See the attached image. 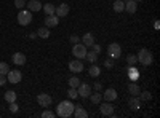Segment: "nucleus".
I'll use <instances>...</instances> for the list:
<instances>
[{
    "label": "nucleus",
    "instance_id": "412c9836",
    "mask_svg": "<svg viewBox=\"0 0 160 118\" xmlns=\"http://www.w3.org/2000/svg\"><path fill=\"white\" fill-rule=\"evenodd\" d=\"M128 78L130 80H138L139 78V72L135 69V65H128Z\"/></svg>",
    "mask_w": 160,
    "mask_h": 118
},
{
    "label": "nucleus",
    "instance_id": "f704fd0d",
    "mask_svg": "<svg viewBox=\"0 0 160 118\" xmlns=\"http://www.w3.org/2000/svg\"><path fill=\"white\" fill-rule=\"evenodd\" d=\"M18 109H19V106L16 104V101H15V102H10V110H11V113H16Z\"/></svg>",
    "mask_w": 160,
    "mask_h": 118
},
{
    "label": "nucleus",
    "instance_id": "7ed1b4c3",
    "mask_svg": "<svg viewBox=\"0 0 160 118\" xmlns=\"http://www.w3.org/2000/svg\"><path fill=\"white\" fill-rule=\"evenodd\" d=\"M31 21H32V13L29 11V10H19V13H18V22L21 24V26H28V24H31Z\"/></svg>",
    "mask_w": 160,
    "mask_h": 118
},
{
    "label": "nucleus",
    "instance_id": "f3484780",
    "mask_svg": "<svg viewBox=\"0 0 160 118\" xmlns=\"http://www.w3.org/2000/svg\"><path fill=\"white\" fill-rule=\"evenodd\" d=\"M136 8H138V2H135V0H127L125 2V10L130 13V15L136 13Z\"/></svg>",
    "mask_w": 160,
    "mask_h": 118
},
{
    "label": "nucleus",
    "instance_id": "ddd939ff",
    "mask_svg": "<svg viewBox=\"0 0 160 118\" xmlns=\"http://www.w3.org/2000/svg\"><path fill=\"white\" fill-rule=\"evenodd\" d=\"M128 106H130V109L131 110H139L141 109V99L138 97V96H131L130 97V101H128Z\"/></svg>",
    "mask_w": 160,
    "mask_h": 118
},
{
    "label": "nucleus",
    "instance_id": "c85d7f7f",
    "mask_svg": "<svg viewBox=\"0 0 160 118\" xmlns=\"http://www.w3.org/2000/svg\"><path fill=\"white\" fill-rule=\"evenodd\" d=\"M138 97H139L141 101H151V99H152V94L149 93V91H141Z\"/></svg>",
    "mask_w": 160,
    "mask_h": 118
},
{
    "label": "nucleus",
    "instance_id": "20e7f679",
    "mask_svg": "<svg viewBox=\"0 0 160 118\" xmlns=\"http://www.w3.org/2000/svg\"><path fill=\"white\" fill-rule=\"evenodd\" d=\"M21 80H22L21 70H18V69L8 70V73H7V82H10V83H13V85H16V83H19Z\"/></svg>",
    "mask_w": 160,
    "mask_h": 118
},
{
    "label": "nucleus",
    "instance_id": "0eeeda50",
    "mask_svg": "<svg viewBox=\"0 0 160 118\" xmlns=\"http://www.w3.org/2000/svg\"><path fill=\"white\" fill-rule=\"evenodd\" d=\"M51 102H53V99H51L50 94L40 93V94L37 96V104H38L40 107H50V106H51Z\"/></svg>",
    "mask_w": 160,
    "mask_h": 118
},
{
    "label": "nucleus",
    "instance_id": "423d86ee",
    "mask_svg": "<svg viewBox=\"0 0 160 118\" xmlns=\"http://www.w3.org/2000/svg\"><path fill=\"white\" fill-rule=\"evenodd\" d=\"M108 56L112 58V59H118L122 56V48H120L118 43H111L108 46Z\"/></svg>",
    "mask_w": 160,
    "mask_h": 118
},
{
    "label": "nucleus",
    "instance_id": "393cba45",
    "mask_svg": "<svg viewBox=\"0 0 160 118\" xmlns=\"http://www.w3.org/2000/svg\"><path fill=\"white\" fill-rule=\"evenodd\" d=\"M85 59H87L88 62H91V64H95V62L98 61V53H95V51H87Z\"/></svg>",
    "mask_w": 160,
    "mask_h": 118
},
{
    "label": "nucleus",
    "instance_id": "a211bd4d",
    "mask_svg": "<svg viewBox=\"0 0 160 118\" xmlns=\"http://www.w3.org/2000/svg\"><path fill=\"white\" fill-rule=\"evenodd\" d=\"M11 59H13V62H15L16 65H24V64H26V56H24L22 53H19V51L13 54Z\"/></svg>",
    "mask_w": 160,
    "mask_h": 118
},
{
    "label": "nucleus",
    "instance_id": "473e14b6",
    "mask_svg": "<svg viewBox=\"0 0 160 118\" xmlns=\"http://www.w3.org/2000/svg\"><path fill=\"white\" fill-rule=\"evenodd\" d=\"M68 96H69L71 99H77V97H78L77 88H69V91H68Z\"/></svg>",
    "mask_w": 160,
    "mask_h": 118
},
{
    "label": "nucleus",
    "instance_id": "9b49d317",
    "mask_svg": "<svg viewBox=\"0 0 160 118\" xmlns=\"http://www.w3.org/2000/svg\"><path fill=\"white\" fill-rule=\"evenodd\" d=\"M55 15L58 18H66V16L69 15V5L68 3H61L59 7H56L55 8Z\"/></svg>",
    "mask_w": 160,
    "mask_h": 118
},
{
    "label": "nucleus",
    "instance_id": "6ab92c4d",
    "mask_svg": "<svg viewBox=\"0 0 160 118\" xmlns=\"http://www.w3.org/2000/svg\"><path fill=\"white\" fill-rule=\"evenodd\" d=\"M128 93H130L131 96H139V93H141L139 85H138V83H130V85H128Z\"/></svg>",
    "mask_w": 160,
    "mask_h": 118
},
{
    "label": "nucleus",
    "instance_id": "4be33fe9",
    "mask_svg": "<svg viewBox=\"0 0 160 118\" xmlns=\"http://www.w3.org/2000/svg\"><path fill=\"white\" fill-rule=\"evenodd\" d=\"M112 8H114L115 13H122L125 10V2L123 0H115V2L112 3Z\"/></svg>",
    "mask_w": 160,
    "mask_h": 118
},
{
    "label": "nucleus",
    "instance_id": "39448f33",
    "mask_svg": "<svg viewBox=\"0 0 160 118\" xmlns=\"http://www.w3.org/2000/svg\"><path fill=\"white\" fill-rule=\"evenodd\" d=\"M72 54L77 59H85V56H87V46L83 43H75L72 46Z\"/></svg>",
    "mask_w": 160,
    "mask_h": 118
},
{
    "label": "nucleus",
    "instance_id": "c9c22d12",
    "mask_svg": "<svg viewBox=\"0 0 160 118\" xmlns=\"http://www.w3.org/2000/svg\"><path fill=\"white\" fill-rule=\"evenodd\" d=\"M104 65H106L108 69H112V65H114V59H112V58H108V59L104 61Z\"/></svg>",
    "mask_w": 160,
    "mask_h": 118
},
{
    "label": "nucleus",
    "instance_id": "f8f14e48",
    "mask_svg": "<svg viewBox=\"0 0 160 118\" xmlns=\"http://www.w3.org/2000/svg\"><path fill=\"white\" fill-rule=\"evenodd\" d=\"M59 24V18L56 15H50L45 18V26L50 29V27H56V26Z\"/></svg>",
    "mask_w": 160,
    "mask_h": 118
},
{
    "label": "nucleus",
    "instance_id": "a19ab883",
    "mask_svg": "<svg viewBox=\"0 0 160 118\" xmlns=\"http://www.w3.org/2000/svg\"><path fill=\"white\" fill-rule=\"evenodd\" d=\"M95 89H96V91H102V85H101L99 82H96V83H95Z\"/></svg>",
    "mask_w": 160,
    "mask_h": 118
},
{
    "label": "nucleus",
    "instance_id": "c756f323",
    "mask_svg": "<svg viewBox=\"0 0 160 118\" xmlns=\"http://www.w3.org/2000/svg\"><path fill=\"white\" fill-rule=\"evenodd\" d=\"M10 70V65L7 62H0V75H7Z\"/></svg>",
    "mask_w": 160,
    "mask_h": 118
},
{
    "label": "nucleus",
    "instance_id": "79ce46f5",
    "mask_svg": "<svg viewBox=\"0 0 160 118\" xmlns=\"http://www.w3.org/2000/svg\"><path fill=\"white\" fill-rule=\"evenodd\" d=\"M135 2H142V0H135Z\"/></svg>",
    "mask_w": 160,
    "mask_h": 118
},
{
    "label": "nucleus",
    "instance_id": "4468645a",
    "mask_svg": "<svg viewBox=\"0 0 160 118\" xmlns=\"http://www.w3.org/2000/svg\"><path fill=\"white\" fill-rule=\"evenodd\" d=\"M102 97L108 101V102H112V101H115L117 99V91L114 89V88H109V89H106L104 91V94H102Z\"/></svg>",
    "mask_w": 160,
    "mask_h": 118
},
{
    "label": "nucleus",
    "instance_id": "6e6552de",
    "mask_svg": "<svg viewBox=\"0 0 160 118\" xmlns=\"http://www.w3.org/2000/svg\"><path fill=\"white\" fill-rule=\"evenodd\" d=\"M77 93H78V96H80V97L87 99V97L91 94V86H90V85H87V83H82V82H80V85L77 86Z\"/></svg>",
    "mask_w": 160,
    "mask_h": 118
},
{
    "label": "nucleus",
    "instance_id": "dca6fc26",
    "mask_svg": "<svg viewBox=\"0 0 160 118\" xmlns=\"http://www.w3.org/2000/svg\"><path fill=\"white\" fill-rule=\"evenodd\" d=\"M72 115H74V118H87V116H88V113H87V110L83 109V106H75Z\"/></svg>",
    "mask_w": 160,
    "mask_h": 118
},
{
    "label": "nucleus",
    "instance_id": "2eb2a0df",
    "mask_svg": "<svg viewBox=\"0 0 160 118\" xmlns=\"http://www.w3.org/2000/svg\"><path fill=\"white\" fill-rule=\"evenodd\" d=\"M26 7H28V10L32 13V11H40V10H42V3H40L38 2V0H31V2H28V3H26Z\"/></svg>",
    "mask_w": 160,
    "mask_h": 118
},
{
    "label": "nucleus",
    "instance_id": "37998d69",
    "mask_svg": "<svg viewBox=\"0 0 160 118\" xmlns=\"http://www.w3.org/2000/svg\"><path fill=\"white\" fill-rule=\"evenodd\" d=\"M123 2H127V0H123Z\"/></svg>",
    "mask_w": 160,
    "mask_h": 118
},
{
    "label": "nucleus",
    "instance_id": "f257e3e1",
    "mask_svg": "<svg viewBox=\"0 0 160 118\" xmlns=\"http://www.w3.org/2000/svg\"><path fill=\"white\" fill-rule=\"evenodd\" d=\"M74 109L75 107H74V104L71 101H62V102H59V106L56 109V115L62 116V118H69V116H72Z\"/></svg>",
    "mask_w": 160,
    "mask_h": 118
},
{
    "label": "nucleus",
    "instance_id": "5701e85b",
    "mask_svg": "<svg viewBox=\"0 0 160 118\" xmlns=\"http://www.w3.org/2000/svg\"><path fill=\"white\" fill-rule=\"evenodd\" d=\"M88 73H90V77H99L101 75V69L98 67L96 64H91L90 69H88Z\"/></svg>",
    "mask_w": 160,
    "mask_h": 118
},
{
    "label": "nucleus",
    "instance_id": "9d476101",
    "mask_svg": "<svg viewBox=\"0 0 160 118\" xmlns=\"http://www.w3.org/2000/svg\"><path fill=\"white\" fill-rule=\"evenodd\" d=\"M69 70L72 73H80L83 70V64H82V59H74L69 62Z\"/></svg>",
    "mask_w": 160,
    "mask_h": 118
},
{
    "label": "nucleus",
    "instance_id": "72a5a7b5",
    "mask_svg": "<svg viewBox=\"0 0 160 118\" xmlns=\"http://www.w3.org/2000/svg\"><path fill=\"white\" fill-rule=\"evenodd\" d=\"M26 3H28L26 0H15V7H16L18 10H22V8L26 7Z\"/></svg>",
    "mask_w": 160,
    "mask_h": 118
},
{
    "label": "nucleus",
    "instance_id": "e433bc0d",
    "mask_svg": "<svg viewBox=\"0 0 160 118\" xmlns=\"http://www.w3.org/2000/svg\"><path fill=\"white\" fill-rule=\"evenodd\" d=\"M42 116H43V118H55L56 113H53V112H50V110H45V112L42 113Z\"/></svg>",
    "mask_w": 160,
    "mask_h": 118
},
{
    "label": "nucleus",
    "instance_id": "b1692460",
    "mask_svg": "<svg viewBox=\"0 0 160 118\" xmlns=\"http://www.w3.org/2000/svg\"><path fill=\"white\" fill-rule=\"evenodd\" d=\"M55 5H51V3H45V5H42V10L45 11V15L47 16H50V15H55Z\"/></svg>",
    "mask_w": 160,
    "mask_h": 118
},
{
    "label": "nucleus",
    "instance_id": "aec40b11",
    "mask_svg": "<svg viewBox=\"0 0 160 118\" xmlns=\"http://www.w3.org/2000/svg\"><path fill=\"white\" fill-rule=\"evenodd\" d=\"M82 42H83V45H85V46H91L93 43H95V37H93V34L87 32V34L82 37Z\"/></svg>",
    "mask_w": 160,
    "mask_h": 118
},
{
    "label": "nucleus",
    "instance_id": "4c0bfd02",
    "mask_svg": "<svg viewBox=\"0 0 160 118\" xmlns=\"http://www.w3.org/2000/svg\"><path fill=\"white\" fill-rule=\"evenodd\" d=\"M91 46H93V51H95V53H98V54L101 53V46H99V45H96V43H93Z\"/></svg>",
    "mask_w": 160,
    "mask_h": 118
},
{
    "label": "nucleus",
    "instance_id": "cd10ccee",
    "mask_svg": "<svg viewBox=\"0 0 160 118\" xmlns=\"http://www.w3.org/2000/svg\"><path fill=\"white\" fill-rule=\"evenodd\" d=\"M37 35L42 37V38H48V37H50V31H48L47 26H45V27H40V29L37 31Z\"/></svg>",
    "mask_w": 160,
    "mask_h": 118
},
{
    "label": "nucleus",
    "instance_id": "7c9ffc66",
    "mask_svg": "<svg viewBox=\"0 0 160 118\" xmlns=\"http://www.w3.org/2000/svg\"><path fill=\"white\" fill-rule=\"evenodd\" d=\"M78 85H80V80H78L77 77H71V78H69V86H71V88H77Z\"/></svg>",
    "mask_w": 160,
    "mask_h": 118
},
{
    "label": "nucleus",
    "instance_id": "58836bf2",
    "mask_svg": "<svg viewBox=\"0 0 160 118\" xmlns=\"http://www.w3.org/2000/svg\"><path fill=\"white\" fill-rule=\"evenodd\" d=\"M71 42L72 43H78L80 42V37L78 35H71Z\"/></svg>",
    "mask_w": 160,
    "mask_h": 118
},
{
    "label": "nucleus",
    "instance_id": "1a4fd4ad",
    "mask_svg": "<svg viewBox=\"0 0 160 118\" xmlns=\"http://www.w3.org/2000/svg\"><path fill=\"white\" fill-rule=\"evenodd\" d=\"M99 110H101V113H102L104 116H112V115H114V107H112V104L108 102V101H106L104 104L99 102Z\"/></svg>",
    "mask_w": 160,
    "mask_h": 118
},
{
    "label": "nucleus",
    "instance_id": "ea45409f",
    "mask_svg": "<svg viewBox=\"0 0 160 118\" xmlns=\"http://www.w3.org/2000/svg\"><path fill=\"white\" fill-rule=\"evenodd\" d=\"M7 83V75H0V86H3Z\"/></svg>",
    "mask_w": 160,
    "mask_h": 118
},
{
    "label": "nucleus",
    "instance_id": "bb28decb",
    "mask_svg": "<svg viewBox=\"0 0 160 118\" xmlns=\"http://www.w3.org/2000/svg\"><path fill=\"white\" fill-rule=\"evenodd\" d=\"M3 97H5V101L10 104V102H15L16 101V93L15 91H7V93L3 94Z\"/></svg>",
    "mask_w": 160,
    "mask_h": 118
},
{
    "label": "nucleus",
    "instance_id": "f03ea898",
    "mask_svg": "<svg viewBox=\"0 0 160 118\" xmlns=\"http://www.w3.org/2000/svg\"><path fill=\"white\" fill-rule=\"evenodd\" d=\"M138 62H141L142 65H151L152 62H154V56H152V53L149 50H146V48H142V50H139V53H138Z\"/></svg>",
    "mask_w": 160,
    "mask_h": 118
},
{
    "label": "nucleus",
    "instance_id": "a878e982",
    "mask_svg": "<svg viewBox=\"0 0 160 118\" xmlns=\"http://www.w3.org/2000/svg\"><path fill=\"white\" fill-rule=\"evenodd\" d=\"M88 97H90V101H91L93 104H99V102L102 101V94H101V91H98V93H95V94H90Z\"/></svg>",
    "mask_w": 160,
    "mask_h": 118
},
{
    "label": "nucleus",
    "instance_id": "2f4dec72",
    "mask_svg": "<svg viewBox=\"0 0 160 118\" xmlns=\"http://www.w3.org/2000/svg\"><path fill=\"white\" fill-rule=\"evenodd\" d=\"M127 62H128V65H135V64L138 62V58H136L135 54H128V56H127Z\"/></svg>",
    "mask_w": 160,
    "mask_h": 118
}]
</instances>
